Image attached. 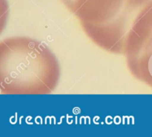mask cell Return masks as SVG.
Listing matches in <instances>:
<instances>
[{"instance_id": "obj_1", "label": "cell", "mask_w": 152, "mask_h": 137, "mask_svg": "<svg viewBox=\"0 0 152 137\" xmlns=\"http://www.w3.org/2000/svg\"><path fill=\"white\" fill-rule=\"evenodd\" d=\"M151 13L152 14V7H151ZM149 72L150 74H151V77H152V55H151V57L150 58V63H149Z\"/></svg>"}]
</instances>
